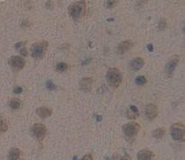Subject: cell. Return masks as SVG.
Here are the masks:
<instances>
[{"label":"cell","instance_id":"obj_30","mask_svg":"<svg viewBox=\"0 0 185 160\" xmlns=\"http://www.w3.org/2000/svg\"><path fill=\"white\" fill-rule=\"evenodd\" d=\"M147 48H148L149 51H150V52L153 50V46H152L151 44H149V45H147Z\"/></svg>","mask_w":185,"mask_h":160},{"label":"cell","instance_id":"obj_29","mask_svg":"<svg viewBox=\"0 0 185 160\" xmlns=\"http://www.w3.org/2000/svg\"><path fill=\"white\" fill-rule=\"evenodd\" d=\"M24 44H25L24 42H18V44L16 45V49H18V48H19V47H21V46H24Z\"/></svg>","mask_w":185,"mask_h":160},{"label":"cell","instance_id":"obj_21","mask_svg":"<svg viewBox=\"0 0 185 160\" xmlns=\"http://www.w3.org/2000/svg\"><path fill=\"white\" fill-rule=\"evenodd\" d=\"M166 27H167V22H166L165 19H162L160 20L159 24H158V28H159V30H160V31L164 30L165 28H166Z\"/></svg>","mask_w":185,"mask_h":160},{"label":"cell","instance_id":"obj_23","mask_svg":"<svg viewBox=\"0 0 185 160\" xmlns=\"http://www.w3.org/2000/svg\"><path fill=\"white\" fill-rule=\"evenodd\" d=\"M46 86L48 90H55L56 89V85L51 81H48L46 83Z\"/></svg>","mask_w":185,"mask_h":160},{"label":"cell","instance_id":"obj_24","mask_svg":"<svg viewBox=\"0 0 185 160\" xmlns=\"http://www.w3.org/2000/svg\"><path fill=\"white\" fill-rule=\"evenodd\" d=\"M116 4H118V1H113V0H111V1H107L106 2V7L110 8V7H113Z\"/></svg>","mask_w":185,"mask_h":160},{"label":"cell","instance_id":"obj_10","mask_svg":"<svg viewBox=\"0 0 185 160\" xmlns=\"http://www.w3.org/2000/svg\"><path fill=\"white\" fill-rule=\"evenodd\" d=\"M92 83H93L92 78H89V77L82 78L79 81V88L83 92H86V93L90 92L92 89Z\"/></svg>","mask_w":185,"mask_h":160},{"label":"cell","instance_id":"obj_17","mask_svg":"<svg viewBox=\"0 0 185 160\" xmlns=\"http://www.w3.org/2000/svg\"><path fill=\"white\" fill-rule=\"evenodd\" d=\"M7 128H8V125H7V120L4 117H2V116H0V135L5 133L7 130Z\"/></svg>","mask_w":185,"mask_h":160},{"label":"cell","instance_id":"obj_12","mask_svg":"<svg viewBox=\"0 0 185 160\" xmlns=\"http://www.w3.org/2000/svg\"><path fill=\"white\" fill-rule=\"evenodd\" d=\"M154 154L149 149L140 150L138 154V160H154Z\"/></svg>","mask_w":185,"mask_h":160},{"label":"cell","instance_id":"obj_20","mask_svg":"<svg viewBox=\"0 0 185 160\" xmlns=\"http://www.w3.org/2000/svg\"><path fill=\"white\" fill-rule=\"evenodd\" d=\"M135 82H136L137 85H144V84L147 82V79H146L144 76L140 75V76H138V77L136 78Z\"/></svg>","mask_w":185,"mask_h":160},{"label":"cell","instance_id":"obj_16","mask_svg":"<svg viewBox=\"0 0 185 160\" xmlns=\"http://www.w3.org/2000/svg\"><path fill=\"white\" fill-rule=\"evenodd\" d=\"M20 150L18 148L14 147L8 153V160H18L20 156Z\"/></svg>","mask_w":185,"mask_h":160},{"label":"cell","instance_id":"obj_2","mask_svg":"<svg viewBox=\"0 0 185 160\" xmlns=\"http://www.w3.org/2000/svg\"><path fill=\"white\" fill-rule=\"evenodd\" d=\"M85 8H86V4H85V1H77V2L71 4L69 6L68 14L73 19H78L85 12Z\"/></svg>","mask_w":185,"mask_h":160},{"label":"cell","instance_id":"obj_15","mask_svg":"<svg viewBox=\"0 0 185 160\" xmlns=\"http://www.w3.org/2000/svg\"><path fill=\"white\" fill-rule=\"evenodd\" d=\"M37 113L41 118H47L52 114V111L48 107H39L37 110Z\"/></svg>","mask_w":185,"mask_h":160},{"label":"cell","instance_id":"obj_26","mask_svg":"<svg viewBox=\"0 0 185 160\" xmlns=\"http://www.w3.org/2000/svg\"><path fill=\"white\" fill-rule=\"evenodd\" d=\"M80 160H93V158L90 154H88V155H85Z\"/></svg>","mask_w":185,"mask_h":160},{"label":"cell","instance_id":"obj_25","mask_svg":"<svg viewBox=\"0 0 185 160\" xmlns=\"http://www.w3.org/2000/svg\"><path fill=\"white\" fill-rule=\"evenodd\" d=\"M22 92H23V89L21 88V87H19V86L16 87V88L13 90V93H16V94H19V93H21Z\"/></svg>","mask_w":185,"mask_h":160},{"label":"cell","instance_id":"obj_4","mask_svg":"<svg viewBox=\"0 0 185 160\" xmlns=\"http://www.w3.org/2000/svg\"><path fill=\"white\" fill-rule=\"evenodd\" d=\"M123 132L128 137H134L140 129V126L137 123H129L122 126Z\"/></svg>","mask_w":185,"mask_h":160},{"label":"cell","instance_id":"obj_5","mask_svg":"<svg viewBox=\"0 0 185 160\" xmlns=\"http://www.w3.org/2000/svg\"><path fill=\"white\" fill-rule=\"evenodd\" d=\"M172 137L174 140L180 141L184 138V126L181 124H174L172 127V132H170Z\"/></svg>","mask_w":185,"mask_h":160},{"label":"cell","instance_id":"obj_9","mask_svg":"<svg viewBox=\"0 0 185 160\" xmlns=\"http://www.w3.org/2000/svg\"><path fill=\"white\" fill-rule=\"evenodd\" d=\"M134 46V42L131 41V40H124L122 42H120L119 46H118V49H117V52L118 54H124L125 52H127L129 50H131L132 47Z\"/></svg>","mask_w":185,"mask_h":160},{"label":"cell","instance_id":"obj_27","mask_svg":"<svg viewBox=\"0 0 185 160\" xmlns=\"http://www.w3.org/2000/svg\"><path fill=\"white\" fill-rule=\"evenodd\" d=\"M120 160H131V158L130 157V156H128V155H126V156H122Z\"/></svg>","mask_w":185,"mask_h":160},{"label":"cell","instance_id":"obj_6","mask_svg":"<svg viewBox=\"0 0 185 160\" xmlns=\"http://www.w3.org/2000/svg\"><path fill=\"white\" fill-rule=\"evenodd\" d=\"M46 131H47V128L44 124H35L32 127V132L33 134L35 135V136L39 139V140H42L45 136H46Z\"/></svg>","mask_w":185,"mask_h":160},{"label":"cell","instance_id":"obj_19","mask_svg":"<svg viewBox=\"0 0 185 160\" xmlns=\"http://www.w3.org/2000/svg\"><path fill=\"white\" fill-rule=\"evenodd\" d=\"M165 134V129L164 128H158L154 130L152 132V136H154L155 138H162Z\"/></svg>","mask_w":185,"mask_h":160},{"label":"cell","instance_id":"obj_1","mask_svg":"<svg viewBox=\"0 0 185 160\" xmlns=\"http://www.w3.org/2000/svg\"><path fill=\"white\" fill-rule=\"evenodd\" d=\"M106 79L109 86L113 87V88H117V87H119L121 83L122 75L118 69L111 68L107 72Z\"/></svg>","mask_w":185,"mask_h":160},{"label":"cell","instance_id":"obj_13","mask_svg":"<svg viewBox=\"0 0 185 160\" xmlns=\"http://www.w3.org/2000/svg\"><path fill=\"white\" fill-rule=\"evenodd\" d=\"M144 61L141 59V58H139V57H138V58H136V59H134V60H132L131 61V63H130V67H131V69L132 70H135V71H137V70H139L142 67L144 66Z\"/></svg>","mask_w":185,"mask_h":160},{"label":"cell","instance_id":"obj_28","mask_svg":"<svg viewBox=\"0 0 185 160\" xmlns=\"http://www.w3.org/2000/svg\"><path fill=\"white\" fill-rule=\"evenodd\" d=\"M20 53L25 57V56H26L27 55V52H26V49H21V51H20Z\"/></svg>","mask_w":185,"mask_h":160},{"label":"cell","instance_id":"obj_18","mask_svg":"<svg viewBox=\"0 0 185 160\" xmlns=\"http://www.w3.org/2000/svg\"><path fill=\"white\" fill-rule=\"evenodd\" d=\"M9 105L12 109H18L21 106V101L18 98H13L10 100Z\"/></svg>","mask_w":185,"mask_h":160},{"label":"cell","instance_id":"obj_8","mask_svg":"<svg viewBox=\"0 0 185 160\" xmlns=\"http://www.w3.org/2000/svg\"><path fill=\"white\" fill-rule=\"evenodd\" d=\"M179 61H180V57L179 56H174L167 63V65H166V72H167V74L169 76H172L173 74L174 70H175Z\"/></svg>","mask_w":185,"mask_h":160},{"label":"cell","instance_id":"obj_3","mask_svg":"<svg viewBox=\"0 0 185 160\" xmlns=\"http://www.w3.org/2000/svg\"><path fill=\"white\" fill-rule=\"evenodd\" d=\"M48 47V43L47 41H40L35 43L31 47V56L35 59H40L45 55Z\"/></svg>","mask_w":185,"mask_h":160},{"label":"cell","instance_id":"obj_7","mask_svg":"<svg viewBox=\"0 0 185 160\" xmlns=\"http://www.w3.org/2000/svg\"><path fill=\"white\" fill-rule=\"evenodd\" d=\"M8 62L11 65L12 68L16 69V70H21V69H23L24 66H25V63H26L25 60L23 59L22 57H20V56H12L10 59H9Z\"/></svg>","mask_w":185,"mask_h":160},{"label":"cell","instance_id":"obj_14","mask_svg":"<svg viewBox=\"0 0 185 160\" xmlns=\"http://www.w3.org/2000/svg\"><path fill=\"white\" fill-rule=\"evenodd\" d=\"M139 115V109L135 105H131L129 107V109L127 110V116H128V118H130V119H136Z\"/></svg>","mask_w":185,"mask_h":160},{"label":"cell","instance_id":"obj_22","mask_svg":"<svg viewBox=\"0 0 185 160\" xmlns=\"http://www.w3.org/2000/svg\"><path fill=\"white\" fill-rule=\"evenodd\" d=\"M67 69H68V65L64 62H59V63L57 64V70L58 71L63 72V71L67 70Z\"/></svg>","mask_w":185,"mask_h":160},{"label":"cell","instance_id":"obj_11","mask_svg":"<svg viewBox=\"0 0 185 160\" xmlns=\"http://www.w3.org/2000/svg\"><path fill=\"white\" fill-rule=\"evenodd\" d=\"M158 114V108L155 104H148L145 108V115L146 117L150 120H153L156 118V116Z\"/></svg>","mask_w":185,"mask_h":160}]
</instances>
